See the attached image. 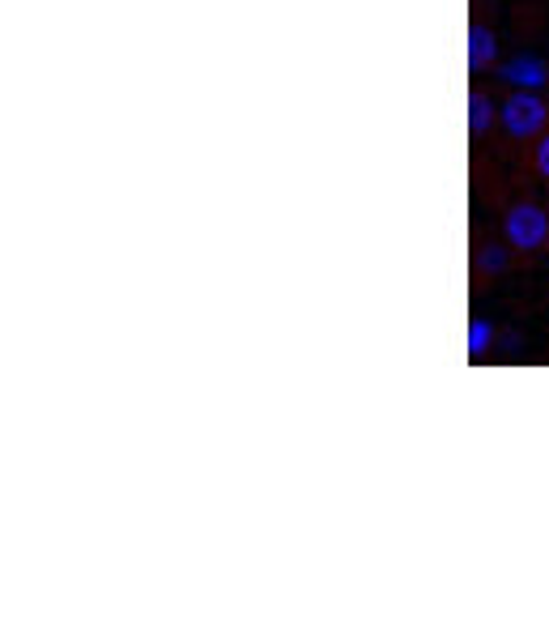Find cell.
I'll list each match as a JSON object with an SVG mask.
<instances>
[{"label":"cell","instance_id":"8992f818","mask_svg":"<svg viewBox=\"0 0 549 618\" xmlns=\"http://www.w3.org/2000/svg\"><path fill=\"white\" fill-rule=\"evenodd\" d=\"M495 342H499V329H495L490 320L473 316V320H469V359L482 362L490 350H495Z\"/></svg>","mask_w":549,"mask_h":618},{"label":"cell","instance_id":"5b68a950","mask_svg":"<svg viewBox=\"0 0 549 618\" xmlns=\"http://www.w3.org/2000/svg\"><path fill=\"white\" fill-rule=\"evenodd\" d=\"M495 120H499L495 99H490L486 90H469V133H473V137H486V133L495 128Z\"/></svg>","mask_w":549,"mask_h":618},{"label":"cell","instance_id":"52a82bcc","mask_svg":"<svg viewBox=\"0 0 549 618\" xmlns=\"http://www.w3.org/2000/svg\"><path fill=\"white\" fill-rule=\"evenodd\" d=\"M473 264H477V273L499 277V273H507V264H511V248H507V244H482Z\"/></svg>","mask_w":549,"mask_h":618},{"label":"cell","instance_id":"277c9868","mask_svg":"<svg viewBox=\"0 0 549 618\" xmlns=\"http://www.w3.org/2000/svg\"><path fill=\"white\" fill-rule=\"evenodd\" d=\"M499 64V35L486 22L469 26V73H486Z\"/></svg>","mask_w":549,"mask_h":618},{"label":"cell","instance_id":"3957f363","mask_svg":"<svg viewBox=\"0 0 549 618\" xmlns=\"http://www.w3.org/2000/svg\"><path fill=\"white\" fill-rule=\"evenodd\" d=\"M499 77L511 90H541V86H549V69L541 55H511L499 69Z\"/></svg>","mask_w":549,"mask_h":618},{"label":"cell","instance_id":"6da1fadb","mask_svg":"<svg viewBox=\"0 0 549 618\" xmlns=\"http://www.w3.org/2000/svg\"><path fill=\"white\" fill-rule=\"evenodd\" d=\"M499 124L511 141H533L549 124V103L537 90H511L499 103Z\"/></svg>","mask_w":549,"mask_h":618},{"label":"cell","instance_id":"ba28073f","mask_svg":"<svg viewBox=\"0 0 549 618\" xmlns=\"http://www.w3.org/2000/svg\"><path fill=\"white\" fill-rule=\"evenodd\" d=\"M533 166H537L541 180H549V133H541V141H537V150H533Z\"/></svg>","mask_w":549,"mask_h":618},{"label":"cell","instance_id":"7a4b0ae2","mask_svg":"<svg viewBox=\"0 0 549 618\" xmlns=\"http://www.w3.org/2000/svg\"><path fill=\"white\" fill-rule=\"evenodd\" d=\"M502 239L515 252H537L549 244V213L537 201H520L502 213Z\"/></svg>","mask_w":549,"mask_h":618}]
</instances>
